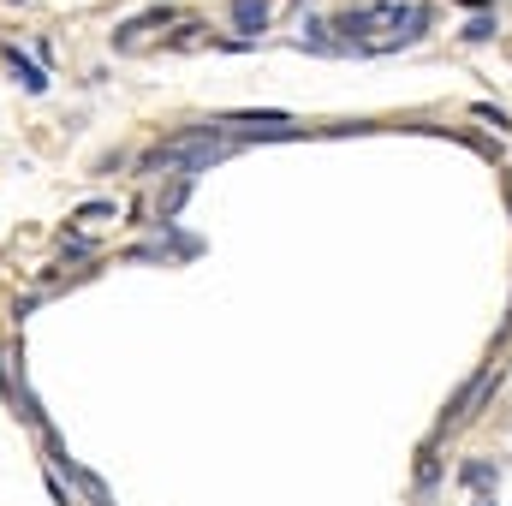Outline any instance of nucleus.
Listing matches in <instances>:
<instances>
[{
  "mask_svg": "<svg viewBox=\"0 0 512 506\" xmlns=\"http://www.w3.org/2000/svg\"><path fill=\"white\" fill-rule=\"evenodd\" d=\"M0 54H6V60H12V72H18V78H24V90H42V72H36V66H30V60H18V48H12V42H6V48H0Z\"/></svg>",
  "mask_w": 512,
  "mask_h": 506,
  "instance_id": "nucleus-4",
  "label": "nucleus"
},
{
  "mask_svg": "<svg viewBox=\"0 0 512 506\" xmlns=\"http://www.w3.org/2000/svg\"><path fill=\"white\" fill-rule=\"evenodd\" d=\"M221 155H227V143H209V137H173V143H161L143 167H149V173H185V179H197V173H209Z\"/></svg>",
  "mask_w": 512,
  "mask_h": 506,
  "instance_id": "nucleus-2",
  "label": "nucleus"
},
{
  "mask_svg": "<svg viewBox=\"0 0 512 506\" xmlns=\"http://www.w3.org/2000/svg\"><path fill=\"white\" fill-rule=\"evenodd\" d=\"M102 215H120L114 203H90V209H78V221H102Z\"/></svg>",
  "mask_w": 512,
  "mask_h": 506,
  "instance_id": "nucleus-6",
  "label": "nucleus"
},
{
  "mask_svg": "<svg viewBox=\"0 0 512 506\" xmlns=\"http://www.w3.org/2000/svg\"><path fill=\"white\" fill-rule=\"evenodd\" d=\"M376 24H411V36L429 24V6H411V0H358V6H346L340 18H334V30L346 36V48H352V36H364V30H376Z\"/></svg>",
  "mask_w": 512,
  "mask_h": 506,
  "instance_id": "nucleus-1",
  "label": "nucleus"
},
{
  "mask_svg": "<svg viewBox=\"0 0 512 506\" xmlns=\"http://www.w3.org/2000/svg\"><path fill=\"white\" fill-rule=\"evenodd\" d=\"M233 24H239V30H262V24H268V6H262V0H239V6H233Z\"/></svg>",
  "mask_w": 512,
  "mask_h": 506,
  "instance_id": "nucleus-3",
  "label": "nucleus"
},
{
  "mask_svg": "<svg viewBox=\"0 0 512 506\" xmlns=\"http://www.w3.org/2000/svg\"><path fill=\"white\" fill-rule=\"evenodd\" d=\"M489 36H495V18H477V24L465 30V42H489Z\"/></svg>",
  "mask_w": 512,
  "mask_h": 506,
  "instance_id": "nucleus-5",
  "label": "nucleus"
}]
</instances>
